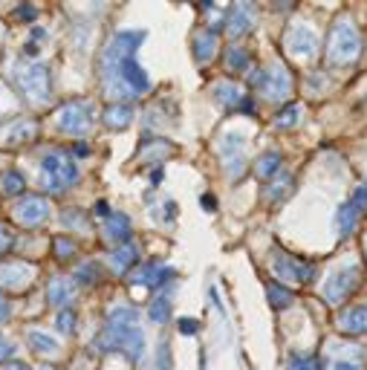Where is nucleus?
Wrapping results in <instances>:
<instances>
[{
	"instance_id": "obj_1",
	"label": "nucleus",
	"mask_w": 367,
	"mask_h": 370,
	"mask_svg": "<svg viewBox=\"0 0 367 370\" xmlns=\"http://www.w3.org/2000/svg\"><path fill=\"white\" fill-rule=\"evenodd\" d=\"M102 350H119L130 362L142 359L145 353V336L139 330V313L133 307H113L107 313L104 333L99 339Z\"/></svg>"
},
{
	"instance_id": "obj_2",
	"label": "nucleus",
	"mask_w": 367,
	"mask_h": 370,
	"mask_svg": "<svg viewBox=\"0 0 367 370\" xmlns=\"http://www.w3.org/2000/svg\"><path fill=\"white\" fill-rule=\"evenodd\" d=\"M79 177H81L79 165H75V160L67 151L52 148L41 157V183L49 194H61V191L72 188L75 183H79Z\"/></svg>"
},
{
	"instance_id": "obj_3",
	"label": "nucleus",
	"mask_w": 367,
	"mask_h": 370,
	"mask_svg": "<svg viewBox=\"0 0 367 370\" xmlns=\"http://www.w3.org/2000/svg\"><path fill=\"white\" fill-rule=\"evenodd\" d=\"M359 55H361V35L347 17H341L330 32V41H327V61H330V67H350Z\"/></svg>"
},
{
	"instance_id": "obj_4",
	"label": "nucleus",
	"mask_w": 367,
	"mask_h": 370,
	"mask_svg": "<svg viewBox=\"0 0 367 370\" xmlns=\"http://www.w3.org/2000/svg\"><path fill=\"white\" fill-rule=\"evenodd\" d=\"M15 82L32 105L49 102L52 84H49V67L47 64H24L21 70H15Z\"/></svg>"
},
{
	"instance_id": "obj_5",
	"label": "nucleus",
	"mask_w": 367,
	"mask_h": 370,
	"mask_svg": "<svg viewBox=\"0 0 367 370\" xmlns=\"http://www.w3.org/2000/svg\"><path fill=\"white\" fill-rule=\"evenodd\" d=\"M252 84L266 95V99L286 102L289 93H292V75H289V70L283 64H275V67H269V70H260L252 79Z\"/></svg>"
},
{
	"instance_id": "obj_6",
	"label": "nucleus",
	"mask_w": 367,
	"mask_h": 370,
	"mask_svg": "<svg viewBox=\"0 0 367 370\" xmlns=\"http://www.w3.org/2000/svg\"><path fill=\"white\" fill-rule=\"evenodd\" d=\"M93 105L84 102V99H75V102H67L61 110H58V128L70 136H84L93 125Z\"/></svg>"
},
{
	"instance_id": "obj_7",
	"label": "nucleus",
	"mask_w": 367,
	"mask_h": 370,
	"mask_svg": "<svg viewBox=\"0 0 367 370\" xmlns=\"http://www.w3.org/2000/svg\"><path fill=\"white\" fill-rule=\"evenodd\" d=\"M359 281H361V269L359 266H341L338 272H333V275L327 278V284H324V298H327V304L338 307L341 301H347L356 292Z\"/></svg>"
},
{
	"instance_id": "obj_8",
	"label": "nucleus",
	"mask_w": 367,
	"mask_h": 370,
	"mask_svg": "<svg viewBox=\"0 0 367 370\" xmlns=\"http://www.w3.org/2000/svg\"><path fill=\"white\" fill-rule=\"evenodd\" d=\"M272 269L278 281H292V284H313L318 275V269L310 261H298L292 255H286V252H275Z\"/></svg>"
},
{
	"instance_id": "obj_9",
	"label": "nucleus",
	"mask_w": 367,
	"mask_h": 370,
	"mask_svg": "<svg viewBox=\"0 0 367 370\" xmlns=\"http://www.w3.org/2000/svg\"><path fill=\"white\" fill-rule=\"evenodd\" d=\"M12 214L24 229H38L49 220V203L44 197H38V194H26V197L15 203Z\"/></svg>"
},
{
	"instance_id": "obj_10",
	"label": "nucleus",
	"mask_w": 367,
	"mask_h": 370,
	"mask_svg": "<svg viewBox=\"0 0 367 370\" xmlns=\"http://www.w3.org/2000/svg\"><path fill=\"white\" fill-rule=\"evenodd\" d=\"M35 266L21 263V261H0V289H12V292H24L35 281Z\"/></svg>"
},
{
	"instance_id": "obj_11",
	"label": "nucleus",
	"mask_w": 367,
	"mask_h": 370,
	"mask_svg": "<svg viewBox=\"0 0 367 370\" xmlns=\"http://www.w3.org/2000/svg\"><path fill=\"white\" fill-rule=\"evenodd\" d=\"M283 44H286V49L292 52L295 58H313V55L318 52V35H315L310 26L295 24V26L286 29Z\"/></svg>"
},
{
	"instance_id": "obj_12",
	"label": "nucleus",
	"mask_w": 367,
	"mask_h": 370,
	"mask_svg": "<svg viewBox=\"0 0 367 370\" xmlns=\"http://www.w3.org/2000/svg\"><path fill=\"white\" fill-rule=\"evenodd\" d=\"M364 208H367V191H364V185H361V188L356 191V197H353L350 203H344V206L338 208V214H336V229H338L341 238H350L353 231H356L359 217H361Z\"/></svg>"
},
{
	"instance_id": "obj_13",
	"label": "nucleus",
	"mask_w": 367,
	"mask_h": 370,
	"mask_svg": "<svg viewBox=\"0 0 367 370\" xmlns=\"http://www.w3.org/2000/svg\"><path fill=\"white\" fill-rule=\"evenodd\" d=\"M255 21H258V9L252 3H235L226 17V32L231 38H243L246 32L255 29Z\"/></svg>"
},
{
	"instance_id": "obj_14",
	"label": "nucleus",
	"mask_w": 367,
	"mask_h": 370,
	"mask_svg": "<svg viewBox=\"0 0 367 370\" xmlns=\"http://www.w3.org/2000/svg\"><path fill=\"white\" fill-rule=\"evenodd\" d=\"M177 278V272L162 266V263H145V266H136L130 272V284H139V286H162L168 281Z\"/></svg>"
},
{
	"instance_id": "obj_15",
	"label": "nucleus",
	"mask_w": 367,
	"mask_h": 370,
	"mask_svg": "<svg viewBox=\"0 0 367 370\" xmlns=\"http://www.w3.org/2000/svg\"><path fill=\"white\" fill-rule=\"evenodd\" d=\"M243 136L240 133H226L223 136V142H220V153H223V160H226V168L231 177H240L243 174Z\"/></svg>"
},
{
	"instance_id": "obj_16",
	"label": "nucleus",
	"mask_w": 367,
	"mask_h": 370,
	"mask_svg": "<svg viewBox=\"0 0 367 370\" xmlns=\"http://www.w3.org/2000/svg\"><path fill=\"white\" fill-rule=\"evenodd\" d=\"M35 130L38 125L32 119H17L12 122L9 128H3V133H0V145H21V142H29L35 139Z\"/></svg>"
},
{
	"instance_id": "obj_17",
	"label": "nucleus",
	"mask_w": 367,
	"mask_h": 370,
	"mask_svg": "<svg viewBox=\"0 0 367 370\" xmlns=\"http://www.w3.org/2000/svg\"><path fill=\"white\" fill-rule=\"evenodd\" d=\"M338 330H341V333H347V336L367 333V307H353V309H347V313H341Z\"/></svg>"
},
{
	"instance_id": "obj_18",
	"label": "nucleus",
	"mask_w": 367,
	"mask_h": 370,
	"mask_svg": "<svg viewBox=\"0 0 367 370\" xmlns=\"http://www.w3.org/2000/svg\"><path fill=\"white\" fill-rule=\"evenodd\" d=\"M72 295H75V281H70V278H52V281L47 284V298H49V304H55V307L70 304Z\"/></svg>"
},
{
	"instance_id": "obj_19",
	"label": "nucleus",
	"mask_w": 367,
	"mask_h": 370,
	"mask_svg": "<svg viewBox=\"0 0 367 370\" xmlns=\"http://www.w3.org/2000/svg\"><path fill=\"white\" fill-rule=\"evenodd\" d=\"M130 235H133V226H130V217H127V214H122V211L110 214V217H107V238H110L113 243H127Z\"/></svg>"
},
{
	"instance_id": "obj_20",
	"label": "nucleus",
	"mask_w": 367,
	"mask_h": 370,
	"mask_svg": "<svg viewBox=\"0 0 367 370\" xmlns=\"http://www.w3.org/2000/svg\"><path fill=\"white\" fill-rule=\"evenodd\" d=\"M136 258H139V249L133 243H125L110 255V266H113L116 275H125V272H130V266L136 263Z\"/></svg>"
},
{
	"instance_id": "obj_21",
	"label": "nucleus",
	"mask_w": 367,
	"mask_h": 370,
	"mask_svg": "<svg viewBox=\"0 0 367 370\" xmlns=\"http://www.w3.org/2000/svg\"><path fill=\"white\" fill-rule=\"evenodd\" d=\"M104 125L110 128V130H125L127 125H133V107L130 105H110L107 110H104Z\"/></svg>"
},
{
	"instance_id": "obj_22",
	"label": "nucleus",
	"mask_w": 367,
	"mask_h": 370,
	"mask_svg": "<svg viewBox=\"0 0 367 370\" xmlns=\"http://www.w3.org/2000/svg\"><path fill=\"white\" fill-rule=\"evenodd\" d=\"M217 52V32L214 29H203L197 38H194V55H197V61L205 64L211 61Z\"/></svg>"
},
{
	"instance_id": "obj_23",
	"label": "nucleus",
	"mask_w": 367,
	"mask_h": 370,
	"mask_svg": "<svg viewBox=\"0 0 367 370\" xmlns=\"http://www.w3.org/2000/svg\"><path fill=\"white\" fill-rule=\"evenodd\" d=\"M214 99H217L220 105H226V107H240L243 99H246V93H243L237 84L220 82V84H214Z\"/></svg>"
},
{
	"instance_id": "obj_24",
	"label": "nucleus",
	"mask_w": 367,
	"mask_h": 370,
	"mask_svg": "<svg viewBox=\"0 0 367 370\" xmlns=\"http://www.w3.org/2000/svg\"><path fill=\"white\" fill-rule=\"evenodd\" d=\"M281 171V153L278 151H266L263 157L255 162V174L260 180H269V177H278Z\"/></svg>"
},
{
	"instance_id": "obj_25",
	"label": "nucleus",
	"mask_w": 367,
	"mask_h": 370,
	"mask_svg": "<svg viewBox=\"0 0 367 370\" xmlns=\"http://www.w3.org/2000/svg\"><path fill=\"white\" fill-rule=\"evenodd\" d=\"M226 67L231 72H246L249 70V52L243 47H228V52H226Z\"/></svg>"
},
{
	"instance_id": "obj_26",
	"label": "nucleus",
	"mask_w": 367,
	"mask_h": 370,
	"mask_svg": "<svg viewBox=\"0 0 367 370\" xmlns=\"http://www.w3.org/2000/svg\"><path fill=\"white\" fill-rule=\"evenodd\" d=\"M148 318L153 324H165L171 318V298L168 295H159V298H153L150 309H148Z\"/></svg>"
},
{
	"instance_id": "obj_27",
	"label": "nucleus",
	"mask_w": 367,
	"mask_h": 370,
	"mask_svg": "<svg viewBox=\"0 0 367 370\" xmlns=\"http://www.w3.org/2000/svg\"><path fill=\"white\" fill-rule=\"evenodd\" d=\"M327 370H361V353L359 350H350V353H344V356H336V359H330Z\"/></svg>"
},
{
	"instance_id": "obj_28",
	"label": "nucleus",
	"mask_w": 367,
	"mask_h": 370,
	"mask_svg": "<svg viewBox=\"0 0 367 370\" xmlns=\"http://www.w3.org/2000/svg\"><path fill=\"white\" fill-rule=\"evenodd\" d=\"M29 347L35 350V353H55L58 350V341L47 333H38V330H32L29 333Z\"/></svg>"
},
{
	"instance_id": "obj_29",
	"label": "nucleus",
	"mask_w": 367,
	"mask_h": 370,
	"mask_svg": "<svg viewBox=\"0 0 367 370\" xmlns=\"http://www.w3.org/2000/svg\"><path fill=\"white\" fill-rule=\"evenodd\" d=\"M298 122H301V107L298 105H289L286 110H281L275 116V128L278 130H289V128H295Z\"/></svg>"
},
{
	"instance_id": "obj_30",
	"label": "nucleus",
	"mask_w": 367,
	"mask_h": 370,
	"mask_svg": "<svg viewBox=\"0 0 367 370\" xmlns=\"http://www.w3.org/2000/svg\"><path fill=\"white\" fill-rule=\"evenodd\" d=\"M162 148L168 151L171 145L162 142V139H157V142H145V145L139 148V160H142V162H162Z\"/></svg>"
},
{
	"instance_id": "obj_31",
	"label": "nucleus",
	"mask_w": 367,
	"mask_h": 370,
	"mask_svg": "<svg viewBox=\"0 0 367 370\" xmlns=\"http://www.w3.org/2000/svg\"><path fill=\"white\" fill-rule=\"evenodd\" d=\"M266 295H269V301H272V307H281V309L295 301L292 292L283 289V286H278V284H269V286H266Z\"/></svg>"
},
{
	"instance_id": "obj_32",
	"label": "nucleus",
	"mask_w": 367,
	"mask_h": 370,
	"mask_svg": "<svg viewBox=\"0 0 367 370\" xmlns=\"http://www.w3.org/2000/svg\"><path fill=\"white\" fill-rule=\"evenodd\" d=\"M102 281V269L95 263H81L75 269V284H99Z\"/></svg>"
},
{
	"instance_id": "obj_33",
	"label": "nucleus",
	"mask_w": 367,
	"mask_h": 370,
	"mask_svg": "<svg viewBox=\"0 0 367 370\" xmlns=\"http://www.w3.org/2000/svg\"><path fill=\"white\" fill-rule=\"evenodd\" d=\"M292 177H281V180H275L272 185H269V194H266V197H269V203H278V200H283L286 197V194L289 191H292Z\"/></svg>"
},
{
	"instance_id": "obj_34",
	"label": "nucleus",
	"mask_w": 367,
	"mask_h": 370,
	"mask_svg": "<svg viewBox=\"0 0 367 370\" xmlns=\"http://www.w3.org/2000/svg\"><path fill=\"white\" fill-rule=\"evenodd\" d=\"M0 185H3V194L15 197V194H21V191H24V174H17V171L3 174V180H0Z\"/></svg>"
},
{
	"instance_id": "obj_35",
	"label": "nucleus",
	"mask_w": 367,
	"mask_h": 370,
	"mask_svg": "<svg viewBox=\"0 0 367 370\" xmlns=\"http://www.w3.org/2000/svg\"><path fill=\"white\" fill-rule=\"evenodd\" d=\"M75 255V243L70 240V238H58L55 240V258L58 261H67V258H72Z\"/></svg>"
},
{
	"instance_id": "obj_36",
	"label": "nucleus",
	"mask_w": 367,
	"mask_h": 370,
	"mask_svg": "<svg viewBox=\"0 0 367 370\" xmlns=\"http://www.w3.org/2000/svg\"><path fill=\"white\" fill-rule=\"evenodd\" d=\"M58 330H61V333H75V313L72 309H61V316H58Z\"/></svg>"
},
{
	"instance_id": "obj_37",
	"label": "nucleus",
	"mask_w": 367,
	"mask_h": 370,
	"mask_svg": "<svg viewBox=\"0 0 367 370\" xmlns=\"http://www.w3.org/2000/svg\"><path fill=\"white\" fill-rule=\"evenodd\" d=\"M15 246V235H12V229L9 226H0V258L9 255V249Z\"/></svg>"
},
{
	"instance_id": "obj_38",
	"label": "nucleus",
	"mask_w": 367,
	"mask_h": 370,
	"mask_svg": "<svg viewBox=\"0 0 367 370\" xmlns=\"http://www.w3.org/2000/svg\"><path fill=\"white\" fill-rule=\"evenodd\" d=\"M197 330H200V321H197V318H182V321H180V333H182V336H194Z\"/></svg>"
},
{
	"instance_id": "obj_39",
	"label": "nucleus",
	"mask_w": 367,
	"mask_h": 370,
	"mask_svg": "<svg viewBox=\"0 0 367 370\" xmlns=\"http://www.w3.org/2000/svg\"><path fill=\"white\" fill-rule=\"evenodd\" d=\"M292 370H318V359H313V356L295 359V362H292Z\"/></svg>"
},
{
	"instance_id": "obj_40",
	"label": "nucleus",
	"mask_w": 367,
	"mask_h": 370,
	"mask_svg": "<svg viewBox=\"0 0 367 370\" xmlns=\"http://www.w3.org/2000/svg\"><path fill=\"white\" fill-rule=\"evenodd\" d=\"M15 356V347L3 339V336H0V362H6V359H12Z\"/></svg>"
},
{
	"instance_id": "obj_41",
	"label": "nucleus",
	"mask_w": 367,
	"mask_h": 370,
	"mask_svg": "<svg viewBox=\"0 0 367 370\" xmlns=\"http://www.w3.org/2000/svg\"><path fill=\"white\" fill-rule=\"evenodd\" d=\"M159 370H171V350H168V344L159 347Z\"/></svg>"
},
{
	"instance_id": "obj_42",
	"label": "nucleus",
	"mask_w": 367,
	"mask_h": 370,
	"mask_svg": "<svg viewBox=\"0 0 367 370\" xmlns=\"http://www.w3.org/2000/svg\"><path fill=\"white\" fill-rule=\"evenodd\" d=\"M203 206H205V211H217V200L211 197V194H203Z\"/></svg>"
},
{
	"instance_id": "obj_43",
	"label": "nucleus",
	"mask_w": 367,
	"mask_h": 370,
	"mask_svg": "<svg viewBox=\"0 0 367 370\" xmlns=\"http://www.w3.org/2000/svg\"><path fill=\"white\" fill-rule=\"evenodd\" d=\"M9 313H12V309H9V301L0 298V324H3V321L9 318Z\"/></svg>"
},
{
	"instance_id": "obj_44",
	"label": "nucleus",
	"mask_w": 367,
	"mask_h": 370,
	"mask_svg": "<svg viewBox=\"0 0 367 370\" xmlns=\"http://www.w3.org/2000/svg\"><path fill=\"white\" fill-rule=\"evenodd\" d=\"M0 370H29L26 364H21V362H9V364H3Z\"/></svg>"
},
{
	"instance_id": "obj_45",
	"label": "nucleus",
	"mask_w": 367,
	"mask_h": 370,
	"mask_svg": "<svg viewBox=\"0 0 367 370\" xmlns=\"http://www.w3.org/2000/svg\"><path fill=\"white\" fill-rule=\"evenodd\" d=\"M17 17H35V9L32 6H21V9H17Z\"/></svg>"
},
{
	"instance_id": "obj_46",
	"label": "nucleus",
	"mask_w": 367,
	"mask_h": 370,
	"mask_svg": "<svg viewBox=\"0 0 367 370\" xmlns=\"http://www.w3.org/2000/svg\"><path fill=\"white\" fill-rule=\"evenodd\" d=\"M95 214H102V217H110V211H107V203H95Z\"/></svg>"
},
{
	"instance_id": "obj_47",
	"label": "nucleus",
	"mask_w": 367,
	"mask_h": 370,
	"mask_svg": "<svg viewBox=\"0 0 367 370\" xmlns=\"http://www.w3.org/2000/svg\"><path fill=\"white\" fill-rule=\"evenodd\" d=\"M24 52H26V55H38V47H35V44H32V41H29V44H26V47H24Z\"/></svg>"
},
{
	"instance_id": "obj_48",
	"label": "nucleus",
	"mask_w": 367,
	"mask_h": 370,
	"mask_svg": "<svg viewBox=\"0 0 367 370\" xmlns=\"http://www.w3.org/2000/svg\"><path fill=\"white\" fill-rule=\"evenodd\" d=\"M41 370H55V367H41Z\"/></svg>"
},
{
	"instance_id": "obj_49",
	"label": "nucleus",
	"mask_w": 367,
	"mask_h": 370,
	"mask_svg": "<svg viewBox=\"0 0 367 370\" xmlns=\"http://www.w3.org/2000/svg\"><path fill=\"white\" fill-rule=\"evenodd\" d=\"M364 191H367V183H364Z\"/></svg>"
},
{
	"instance_id": "obj_50",
	"label": "nucleus",
	"mask_w": 367,
	"mask_h": 370,
	"mask_svg": "<svg viewBox=\"0 0 367 370\" xmlns=\"http://www.w3.org/2000/svg\"><path fill=\"white\" fill-rule=\"evenodd\" d=\"M364 246H367V238H364Z\"/></svg>"
}]
</instances>
